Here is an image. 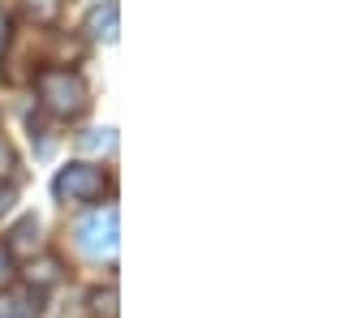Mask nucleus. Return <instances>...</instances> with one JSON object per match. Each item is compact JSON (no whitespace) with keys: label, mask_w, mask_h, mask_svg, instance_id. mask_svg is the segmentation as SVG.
<instances>
[{"label":"nucleus","mask_w":353,"mask_h":318,"mask_svg":"<svg viewBox=\"0 0 353 318\" xmlns=\"http://www.w3.org/2000/svg\"><path fill=\"white\" fill-rule=\"evenodd\" d=\"M17 279V267H13V254L5 250V241H0V293H5L9 284Z\"/></svg>","instance_id":"nucleus-8"},{"label":"nucleus","mask_w":353,"mask_h":318,"mask_svg":"<svg viewBox=\"0 0 353 318\" xmlns=\"http://www.w3.org/2000/svg\"><path fill=\"white\" fill-rule=\"evenodd\" d=\"M39 245H43V241H39V220L26 215V220H17V224H13V233H9V241H5V250H9V254H13V250H26V254H30V250H39Z\"/></svg>","instance_id":"nucleus-4"},{"label":"nucleus","mask_w":353,"mask_h":318,"mask_svg":"<svg viewBox=\"0 0 353 318\" xmlns=\"http://www.w3.org/2000/svg\"><path fill=\"white\" fill-rule=\"evenodd\" d=\"M91 306H95V314H103V318H117V288H95V293H91Z\"/></svg>","instance_id":"nucleus-7"},{"label":"nucleus","mask_w":353,"mask_h":318,"mask_svg":"<svg viewBox=\"0 0 353 318\" xmlns=\"http://www.w3.org/2000/svg\"><path fill=\"white\" fill-rule=\"evenodd\" d=\"M9 206H13V189H9V185H0V215H5Z\"/></svg>","instance_id":"nucleus-10"},{"label":"nucleus","mask_w":353,"mask_h":318,"mask_svg":"<svg viewBox=\"0 0 353 318\" xmlns=\"http://www.w3.org/2000/svg\"><path fill=\"white\" fill-rule=\"evenodd\" d=\"M103 189H108V176H103V168L95 164H69L57 172V181H52V193H57L61 202H95L103 198Z\"/></svg>","instance_id":"nucleus-3"},{"label":"nucleus","mask_w":353,"mask_h":318,"mask_svg":"<svg viewBox=\"0 0 353 318\" xmlns=\"http://www.w3.org/2000/svg\"><path fill=\"white\" fill-rule=\"evenodd\" d=\"M86 30L95 34V39H117V5L108 0V5H95L91 13H86Z\"/></svg>","instance_id":"nucleus-5"},{"label":"nucleus","mask_w":353,"mask_h":318,"mask_svg":"<svg viewBox=\"0 0 353 318\" xmlns=\"http://www.w3.org/2000/svg\"><path fill=\"white\" fill-rule=\"evenodd\" d=\"M117 233H121L117 206H99V211H91L86 220H78V228H74L78 250L91 254V258H112V254H117Z\"/></svg>","instance_id":"nucleus-2"},{"label":"nucleus","mask_w":353,"mask_h":318,"mask_svg":"<svg viewBox=\"0 0 353 318\" xmlns=\"http://www.w3.org/2000/svg\"><path fill=\"white\" fill-rule=\"evenodd\" d=\"M34 86H39V103L61 120H74L91 108V91H86L82 74H74V69H43L34 78Z\"/></svg>","instance_id":"nucleus-1"},{"label":"nucleus","mask_w":353,"mask_h":318,"mask_svg":"<svg viewBox=\"0 0 353 318\" xmlns=\"http://www.w3.org/2000/svg\"><path fill=\"white\" fill-rule=\"evenodd\" d=\"M13 172H17V151L9 147V138H0V176L9 181Z\"/></svg>","instance_id":"nucleus-9"},{"label":"nucleus","mask_w":353,"mask_h":318,"mask_svg":"<svg viewBox=\"0 0 353 318\" xmlns=\"http://www.w3.org/2000/svg\"><path fill=\"white\" fill-rule=\"evenodd\" d=\"M5 43H9V17L0 13V52H5Z\"/></svg>","instance_id":"nucleus-11"},{"label":"nucleus","mask_w":353,"mask_h":318,"mask_svg":"<svg viewBox=\"0 0 353 318\" xmlns=\"http://www.w3.org/2000/svg\"><path fill=\"white\" fill-rule=\"evenodd\" d=\"M26 279H30V288H34V293H39V288H52V284L61 279V262H57V258H39V262H30Z\"/></svg>","instance_id":"nucleus-6"}]
</instances>
